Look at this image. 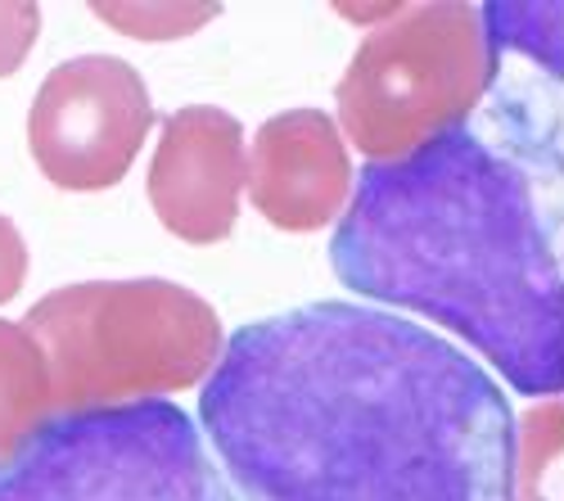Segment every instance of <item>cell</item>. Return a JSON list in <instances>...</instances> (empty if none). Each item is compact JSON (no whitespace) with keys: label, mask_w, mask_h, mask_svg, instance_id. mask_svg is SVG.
Instances as JSON below:
<instances>
[{"label":"cell","mask_w":564,"mask_h":501,"mask_svg":"<svg viewBox=\"0 0 564 501\" xmlns=\"http://www.w3.org/2000/svg\"><path fill=\"white\" fill-rule=\"evenodd\" d=\"M199 421L245 501H514L497 380L380 307L321 298L240 326Z\"/></svg>","instance_id":"6da1fadb"},{"label":"cell","mask_w":564,"mask_h":501,"mask_svg":"<svg viewBox=\"0 0 564 501\" xmlns=\"http://www.w3.org/2000/svg\"><path fill=\"white\" fill-rule=\"evenodd\" d=\"M335 276L460 335L514 389L564 397V96L497 77L465 127L357 172Z\"/></svg>","instance_id":"7a4b0ae2"},{"label":"cell","mask_w":564,"mask_h":501,"mask_svg":"<svg viewBox=\"0 0 564 501\" xmlns=\"http://www.w3.org/2000/svg\"><path fill=\"white\" fill-rule=\"evenodd\" d=\"M51 361L55 412L145 402L195 389L221 361V316L176 281H82L28 307Z\"/></svg>","instance_id":"3957f363"},{"label":"cell","mask_w":564,"mask_h":501,"mask_svg":"<svg viewBox=\"0 0 564 501\" xmlns=\"http://www.w3.org/2000/svg\"><path fill=\"white\" fill-rule=\"evenodd\" d=\"M501 77L484 6H406L370 28L335 86L339 127L370 163L434 145L484 109Z\"/></svg>","instance_id":"277c9868"},{"label":"cell","mask_w":564,"mask_h":501,"mask_svg":"<svg viewBox=\"0 0 564 501\" xmlns=\"http://www.w3.org/2000/svg\"><path fill=\"white\" fill-rule=\"evenodd\" d=\"M0 501H245L167 397L55 416L0 461Z\"/></svg>","instance_id":"5b68a950"},{"label":"cell","mask_w":564,"mask_h":501,"mask_svg":"<svg viewBox=\"0 0 564 501\" xmlns=\"http://www.w3.org/2000/svg\"><path fill=\"white\" fill-rule=\"evenodd\" d=\"M154 127L150 86L118 55H77L45 73L28 145L41 176L59 190H113Z\"/></svg>","instance_id":"8992f818"},{"label":"cell","mask_w":564,"mask_h":501,"mask_svg":"<svg viewBox=\"0 0 564 501\" xmlns=\"http://www.w3.org/2000/svg\"><path fill=\"white\" fill-rule=\"evenodd\" d=\"M249 186L245 127L217 105H185L163 122L150 163V208L185 244H221Z\"/></svg>","instance_id":"52a82bcc"},{"label":"cell","mask_w":564,"mask_h":501,"mask_svg":"<svg viewBox=\"0 0 564 501\" xmlns=\"http://www.w3.org/2000/svg\"><path fill=\"white\" fill-rule=\"evenodd\" d=\"M249 199L275 231L307 236L348 213L352 154L321 109H290L258 127L249 145Z\"/></svg>","instance_id":"ba28073f"},{"label":"cell","mask_w":564,"mask_h":501,"mask_svg":"<svg viewBox=\"0 0 564 501\" xmlns=\"http://www.w3.org/2000/svg\"><path fill=\"white\" fill-rule=\"evenodd\" d=\"M55 416V380L45 348L23 322H0V461H10Z\"/></svg>","instance_id":"9c48e42d"},{"label":"cell","mask_w":564,"mask_h":501,"mask_svg":"<svg viewBox=\"0 0 564 501\" xmlns=\"http://www.w3.org/2000/svg\"><path fill=\"white\" fill-rule=\"evenodd\" d=\"M514 501H564V397L533 402L520 421Z\"/></svg>","instance_id":"30bf717a"},{"label":"cell","mask_w":564,"mask_h":501,"mask_svg":"<svg viewBox=\"0 0 564 501\" xmlns=\"http://www.w3.org/2000/svg\"><path fill=\"white\" fill-rule=\"evenodd\" d=\"M484 23L497 55H520L564 86V6H484Z\"/></svg>","instance_id":"8fae6325"},{"label":"cell","mask_w":564,"mask_h":501,"mask_svg":"<svg viewBox=\"0 0 564 501\" xmlns=\"http://www.w3.org/2000/svg\"><path fill=\"white\" fill-rule=\"evenodd\" d=\"M96 19H109L118 32L140 36V41H172L191 36L204 23L221 14V6H90Z\"/></svg>","instance_id":"7c38bea8"},{"label":"cell","mask_w":564,"mask_h":501,"mask_svg":"<svg viewBox=\"0 0 564 501\" xmlns=\"http://www.w3.org/2000/svg\"><path fill=\"white\" fill-rule=\"evenodd\" d=\"M36 32H41V6H32V0L0 6V77L19 73V64L36 45Z\"/></svg>","instance_id":"4fadbf2b"},{"label":"cell","mask_w":564,"mask_h":501,"mask_svg":"<svg viewBox=\"0 0 564 501\" xmlns=\"http://www.w3.org/2000/svg\"><path fill=\"white\" fill-rule=\"evenodd\" d=\"M23 281H28V244L19 236V226L0 213V303L19 298Z\"/></svg>","instance_id":"5bb4252c"}]
</instances>
